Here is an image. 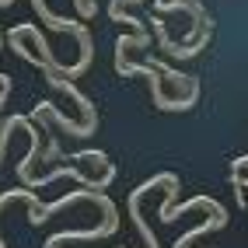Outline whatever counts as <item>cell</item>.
Masks as SVG:
<instances>
[{"instance_id":"obj_1","label":"cell","mask_w":248,"mask_h":248,"mask_svg":"<svg viewBox=\"0 0 248 248\" xmlns=\"http://www.w3.org/2000/svg\"><path fill=\"white\" fill-rule=\"evenodd\" d=\"M151 46V31L147 35H123L119 42H115V70H119L123 77L129 74H143L147 80H151V94H154V105L164 108V112H189L196 105V98H200V84H192L186 91V98H168L161 88V74L154 67H147V63H137V60H129V53L133 49H147Z\"/></svg>"},{"instance_id":"obj_2","label":"cell","mask_w":248,"mask_h":248,"mask_svg":"<svg viewBox=\"0 0 248 248\" xmlns=\"http://www.w3.org/2000/svg\"><path fill=\"white\" fill-rule=\"evenodd\" d=\"M157 186H178V178H175V175H168V171H164V175H154L151 182L137 186L133 192H129V200H126L129 217H133V224H137V231H140V238L147 241V248H161V245H157V234L151 231V224H147V220H143V213H140V200H143V196L151 192V189H157Z\"/></svg>"},{"instance_id":"obj_3","label":"cell","mask_w":248,"mask_h":248,"mask_svg":"<svg viewBox=\"0 0 248 248\" xmlns=\"http://www.w3.org/2000/svg\"><path fill=\"white\" fill-rule=\"evenodd\" d=\"M151 28H154V35H157V46H161L168 56H175V60H192V56H200L203 49L210 46V35H213V25L206 21V25H203V31H200V35H196L192 42L178 46V42H171V35H168V28H164V21H161V18H151Z\"/></svg>"},{"instance_id":"obj_4","label":"cell","mask_w":248,"mask_h":248,"mask_svg":"<svg viewBox=\"0 0 248 248\" xmlns=\"http://www.w3.org/2000/svg\"><path fill=\"white\" fill-rule=\"evenodd\" d=\"M245 164H248L245 154H238V161L231 164V178H234V192H238V206H241V210H245V189H248V182H245Z\"/></svg>"},{"instance_id":"obj_5","label":"cell","mask_w":248,"mask_h":248,"mask_svg":"<svg viewBox=\"0 0 248 248\" xmlns=\"http://www.w3.org/2000/svg\"><path fill=\"white\" fill-rule=\"evenodd\" d=\"M108 18H112V21H123V25H129V28L137 31V35H147L143 21H140V18H133V14H126L123 7H115V4H108Z\"/></svg>"},{"instance_id":"obj_6","label":"cell","mask_w":248,"mask_h":248,"mask_svg":"<svg viewBox=\"0 0 248 248\" xmlns=\"http://www.w3.org/2000/svg\"><path fill=\"white\" fill-rule=\"evenodd\" d=\"M74 4H77V14H80V18H94V11H98L94 0H74Z\"/></svg>"},{"instance_id":"obj_7","label":"cell","mask_w":248,"mask_h":248,"mask_svg":"<svg viewBox=\"0 0 248 248\" xmlns=\"http://www.w3.org/2000/svg\"><path fill=\"white\" fill-rule=\"evenodd\" d=\"M42 161H60V143H56V137H53V133H49V143H46Z\"/></svg>"},{"instance_id":"obj_8","label":"cell","mask_w":248,"mask_h":248,"mask_svg":"<svg viewBox=\"0 0 248 248\" xmlns=\"http://www.w3.org/2000/svg\"><path fill=\"white\" fill-rule=\"evenodd\" d=\"M0 88H11V74H0Z\"/></svg>"},{"instance_id":"obj_9","label":"cell","mask_w":248,"mask_h":248,"mask_svg":"<svg viewBox=\"0 0 248 248\" xmlns=\"http://www.w3.org/2000/svg\"><path fill=\"white\" fill-rule=\"evenodd\" d=\"M0 53H4V31H0Z\"/></svg>"}]
</instances>
